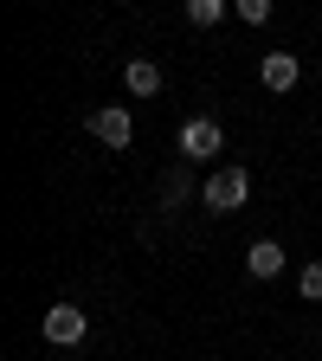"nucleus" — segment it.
Returning <instances> with one entry per match:
<instances>
[{"instance_id": "nucleus-7", "label": "nucleus", "mask_w": 322, "mask_h": 361, "mask_svg": "<svg viewBox=\"0 0 322 361\" xmlns=\"http://www.w3.org/2000/svg\"><path fill=\"white\" fill-rule=\"evenodd\" d=\"M123 84L135 90V97H155V90H161V65L155 59H129L123 65Z\"/></svg>"}, {"instance_id": "nucleus-8", "label": "nucleus", "mask_w": 322, "mask_h": 361, "mask_svg": "<svg viewBox=\"0 0 322 361\" xmlns=\"http://www.w3.org/2000/svg\"><path fill=\"white\" fill-rule=\"evenodd\" d=\"M187 188H194V161L168 168V180H161V207H180V200H187Z\"/></svg>"}, {"instance_id": "nucleus-9", "label": "nucleus", "mask_w": 322, "mask_h": 361, "mask_svg": "<svg viewBox=\"0 0 322 361\" xmlns=\"http://www.w3.org/2000/svg\"><path fill=\"white\" fill-rule=\"evenodd\" d=\"M225 7H233V0H187V20H194V26H219Z\"/></svg>"}, {"instance_id": "nucleus-6", "label": "nucleus", "mask_w": 322, "mask_h": 361, "mask_svg": "<svg viewBox=\"0 0 322 361\" xmlns=\"http://www.w3.org/2000/svg\"><path fill=\"white\" fill-rule=\"evenodd\" d=\"M284 264H290V252H284L278 239H258V245L245 252V271H252V278H278Z\"/></svg>"}, {"instance_id": "nucleus-5", "label": "nucleus", "mask_w": 322, "mask_h": 361, "mask_svg": "<svg viewBox=\"0 0 322 361\" xmlns=\"http://www.w3.org/2000/svg\"><path fill=\"white\" fill-rule=\"evenodd\" d=\"M258 78H264V90H297V78H303V65H297V52H264V65H258Z\"/></svg>"}, {"instance_id": "nucleus-1", "label": "nucleus", "mask_w": 322, "mask_h": 361, "mask_svg": "<svg viewBox=\"0 0 322 361\" xmlns=\"http://www.w3.org/2000/svg\"><path fill=\"white\" fill-rule=\"evenodd\" d=\"M200 200H206V213H239L245 200H252V174L233 161V168H219L206 188H200Z\"/></svg>"}, {"instance_id": "nucleus-10", "label": "nucleus", "mask_w": 322, "mask_h": 361, "mask_svg": "<svg viewBox=\"0 0 322 361\" xmlns=\"http://www.w3.org/2000/svg\"><path fill=\"white\" fill-rule=\"evenodd\" d=\"M233 13H239L245 26H264V20H271V0H233Z\"/></svg>"}, {"instance_id": "nucleus-11", "label": "nucleus", "mask_w": 322, "mask_h": 361, "mask_svg": "<svg viewBox=\"0 0 322 361\" xmlns=\"http://www.w3.org/2000/svg\"><path fill=\"white\" fill-rule=\"evenodd\" d=\"M297 290H303L309 303H322V264H303V271H297Z\"/></svg>"}, {"instance_id": "nucleus-4", "label": "nucleus", "mask_w": 322, "mask_h": 361, "mask_svg": "<svg viewBox=\"0 0 322 361\" xmlns=\"http://www.w3.org/2000/svg\"><path fill=\"white\" fill-rule=\"evenodd\" d=\"M90 135H97L104 149H129L135 123H129V110H123V104H104V110H90Z\"/></svg>"}, {"instance_id": "nucleus-3", "label": "nucleus", "mask_w": 322, "mask_h": 361, "mask_svg": "<svg viewBox=\"0 0 322 361\" xmlns=\"http://www.w3.org/2000/svg\"><path fill=\"white\" fill-rule=\"evenodd\" d=\"M219 149H225L219 116H187V123H180V161H206V155H219Z\"/></svg>"}, {"instance_id": "nucleus-2", "label": "nucleus", "mask_w": 322, "mask_h": 361, "mask_svg": "<svg viewBox=\"0 0 322 361\" xmlns=\"http://www.w3.org/2000/svg\"><path fill=\"white\" fill-rule=\"evenodd\" d=\"M39 336L52 342V348H78V342L90 336V316H84L78 303H52V310H45V323H39Z\"/></svg>"}]
</instances>
